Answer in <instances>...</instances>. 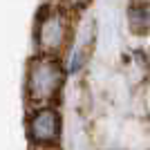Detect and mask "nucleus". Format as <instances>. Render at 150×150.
<instances>
[{"instance_id": "1", "label": "nucleus", "mask_w": 150, "mask_h": 150, "mask_svg": "<svg viewBox=\"0 0 150 150\" xmlns=\"http://www.w3.org/2000/svg\"><path fill=\"white\" fill-rule=\"evenodd\" d=\"M63 72L52 58H36L27 69V96L34 103H50L58 94Z\"/></svg>"}, {"instance_id": "2", "label": "nucleus", "mask_w": 150, "mask_h": 150, "mask_svg": "<svg viewBox=\"0 0 150 150\" xmlns=\"http://www.w3.org/2000/svg\"><path fill=\"white\" fill-rule=\"evenodd\" d=\"M38 45L45 54H61L69 38V18L63 9H45L38 18Z\"/></svg>"}, {"instance_id": "3", "label": "nucleus", "mask_w": 150, "mask_h": 150, "mask_svg": "<svg viewBox=\"0 0 150 150\" xmlns=\"http://www.w3.org/2000/svg\"><path fill=\"white\" fill-rule=\"evenodd\" d=\"M29 137L40 146H50L56 141L58 130H61V119L52 108H40L29 119Z\"/></svg>"}, {"instance_id": "4", "label": "nucleus", "mask_w": 150, "mask_h": 150, "mask_svg": "<svg viewBox=\"0 0 150 150\" xmlns=\"http://www.w3.org/2000/svg\"><path fill=\"white\" fill-rule=\"evenodd\" d=\"M128 20H130V29L134 34H148L150 31V2L132 5L130 11H128Z\"/></svg>"}, {"instance_id": "5", "label": "nucleus", "mask_w": 150, "mask_h": 150, "mask_svg": "<svg viewBox=\"0 0 150 150\" xmlns=\"http://www.w3.org/2000/svg\"><path fill=\"white\" fill-rule=\"evenodd\" d=\"M63 7H69V9H83L90 0H61Z\"/></svg>"}]
</instances>
